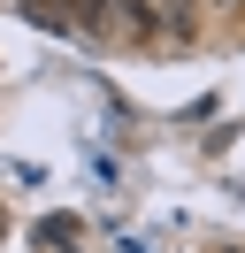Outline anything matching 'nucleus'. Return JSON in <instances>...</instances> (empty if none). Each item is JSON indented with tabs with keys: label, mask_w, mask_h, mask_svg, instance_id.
Instances as JSON below:
<instances>
[{
	"label": "nucleus",
	"mask_w": 245,
	"mask_h": 253,
	"mask_svg": "<svg viewBox=\"0 0 245 253\" xmlns=\"http://www.w3.org/2000/svg\"><path fill=\"white\" fill-rule=\"evenodd\" d=\"M222 253H238V246H222Z\"/></svg>",
	"instance_id": "nucleus-1"
},
{
	"label": "nucleus",
	"mask_w": 245,
	"mask_h": 253,
	"mask_svg": "<svg viewBox=\"0 0 245 253\" xmlns=\"http://www.w3.org/2000/svg\"><path fill=\"white\" fill-rule=\"evenodd\" d=\"M0 230H8V222H0Z\"/></svg>",
	"instance_id": "nucleus-2"
}]
</instances>
